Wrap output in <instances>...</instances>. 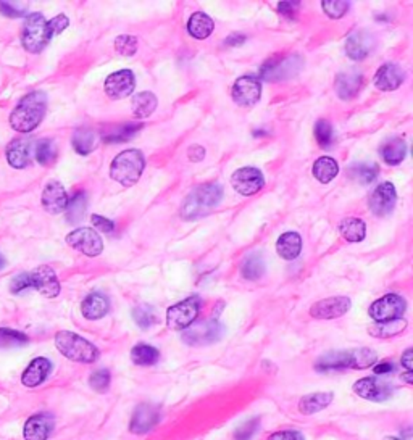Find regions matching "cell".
I'll return each instance as SVG.
<instances>
[{"label": "cell", "mask_w": 413, "mask_h": 440, "mask_svg": "<svg viewBox=\"0 0 413 440\" xmlns=\"http://www.w3.org/2000/svg\"><path fill=\"white\" fill-rule=\"evenodd\" d=\"M68 25H70V20H68V17H65V15H59V17L52 18L50 21H47V26H49L52 37L60 34V32H64L66 28H68Z\"/></svg>", "instance_id": "816d5d0a"}, {"label": "cell", "mask_w": 413, "mask_h": 440, "mask_svg": "<svg viewBox=\"0 0 413 440\" xmlns=\"http://www.w3.org/2000/svg\"><path fill=\"white\" fill-rule=\"evenodd\" d=\"M373 37L367 31H357L345 41V54L352 60H363L373 49Z\"/></svg>", "instance_id": "d4e9b609"}, {"label": "cell", "mask_w": 413, "mask_h": 440, "mask_svg": "<svg viewBox=\"0 0 413 440\" xmlns=\"http://www.w3.org/2000/svg\"><path fill=\"white\" fill-rule=\"evenodd\" d=\"M7 160L13 168H26L31 163V142L28 139H13L7 147Z\"/></svg>", "instance_id": "484cf974"}, {"label": "cell", "mask_w": 413, "mask_h": 440, "mask_svg": "<svg viewBox=\"0 0 413 440\" xmlns=\"http://www.w3.org/2000/svg\"><path fill=\"white\" fill-rule=\"evenodd\" d=\"M378 171L379 168L376 163H358L350 168V176H352V179L357 181V183L367 186L372 184L373 181L378 178Z\"/></svg>", "instance_id": "60d3db41"}, {"label": "cell", "mask_w": 413, "mask_h": 440, "mask_svg": "<svg viewBox=\"0 0 413 440\" xmlns=\"http://www.w3.org/2000/svg\"><path fill=\"white\" fill-rule=\"evenodd\" d=\"M68 200L66 190L59 181H50L42 192V207L50 214L64 213L68 207Z\"/></svg>", "instance_id": "ffe728a7"}, {"label": "cell", "mask_w": 413, "mask_h": 440, "mask_svg": "<svg viewBox=\"0 0 413 440\" xmlns=\"http://www.w3.org/2000/svg\"><path fill=\"white\" fill-rule=\"evenodd\" d=\"M50 39L52 34L42 13H31V15H28L25 25H23V47L28 52H31V54H39L49 44Z\"/></svg>", "instance_id": "8992f818"}, {"label": "cell", "mask_w": 413, "mask_h": 440, "mask_svg": "<svg viewBox=\"0 0 413 440\" xmlns=\"http://www.w3.org/2000/svg\"><path fill=\"white\" fill-rule=\"evenodd\" d=\"M407 155V143L403 139L394 137L387 143H384L381 149V157L383 160L386 161L387 165L396 166L398 163H402L403 159Z\"/></svg>", "instance_id": "d6a6232c"}, {"label": "cell", "mask_w": 413, "mask_h": 440, "mask_svg": "<svg viewBox=\"0 0 413 440\" xmlns=\"http://www.w3.org/2000/svg\"><path fill=\"white\" fill-rule=\"evenodd\" d=\"M268 440H305L304 435L297 430H281V432L271 434Z\"/></svg>", "instance_id": "9f6ffc18"}, {"label": "cell", "mask_w": 413, "mask_h": 440, "mask_svg": "<svg viewBox=\"0 0 413 440\" xmlns=\"http://www.w3.org/2000/svg\"><path fill=\"white\" fill-rule=\"evenodd\" d=\"M144 168H146V159L141 150H123L122 154L115 157L110 165V176L124 188H131L142 176Z\"/></svg>", "instance_id": "277c9868"}, {"label": "cell", "mask_w": 413, "mask_h": 440, "mask_svg": "<svg viewBox=\"0 0 413 440\" xmlns=\"http://www.w3.org/2000/svg\"><path fill=\"white\" fill-rule=\"evenodd\" d=\"M350 305H352V302H350L349 297H329L320 300L310 308V317L316 319L339 318L349 312Z\"/></svg>", "instance_id": "d6986e66"}, {"label": "cell", "mask_w": 413, "mask_h": 440, "mask_svg": "<svg viewBox=\"0 0 413 440\" xmlns=\"http://www.w3.org/2000/svg\"><path fill=\"white\" fill-rule=\"evenodd\" d=\"M133 318L141 329H148L157 323V314L151 305H139L133 310Z\"/></svg>", "instance_id": "7bdbcfd3"}, {"label": "cell", "mask_w": 413, "mask_h": 440, "mask_svg": "<svg viewBox=\"0 0 413 440\" xmlns=\"http://www.w3.org/2000/svg\"><path fill=\"white\" fill-rule=\"evenodd\" d=\"M158 105V100L155 97V94H152L151 90H146V92L136 94L131 100V107H133V113L136 114L137 118H147L155 112Z\"/></svg>", "instance_id": "1f68e13d"}, {"label": "cell", "mask_w": 413, "mask_h": 440, "mask_svg": "<svg viewBox=\"0 0 413 440\" xmlns=\"http://www.w3.org/2000/svg\"><path fill=\"white\" fill-rule=\"evenodd\" d=\"M340 236L349 242H360L367 236V224L360 218H345L339 224Z\"/></svg>", "instance_id": "4dcf8cb0"}, {"label": "cell", "mask_w": 413, "mask_h": 440, "mask_svg": "<svg viewBox=\"0 0 413 440\" xmlns=\"http://www.w3.org/2000/svg\"><path fill=\"white\" fill-rule=\"evenodd\" d=\"M86 207H88V197L84 192H78L73 199L68 200V207H66V218L71 224H76L81 221L86 213Z\"/></svg>", "instance_id": "ab89813d"}, {"label": "cell", "mask_w": 413, "mask_h": 440, "mask_svg": "<svg viewBox=\"0 0 413 440\" xmlns=\"http://www.w3.org/2000/svg\"><path fill=\"white\" fill-rule=\"evenodd\" d=\"M160 353L155 347L147 346V343H137L131 350V360L137 366H151L158 361Z\"/></svg>", "instance_id": "74e56055"}, {"label": "cell", "mask_w": 413, "mask_h": 440, "mask_svg": "<svg viewBox=\"0 0 413 440\" xmlns=\"http://www.w3.org/2000/svg\"><path fill=\"white\" fill-rule=\"evenodd\" d=\"M110 310V300L107 299V295L100 294V292H93L88 297L83 300V305H81V313L86 319H100L104 318L105 314L108 313Z\"/></svg>", "instance_id": "4316f807"}, {"label": "cell", "mask_w": 413, "mask_h": 440, "mask_svg": "<svg viewBox=\"0 0 413 440\" xmlns=\"http://www.w3.org/2000/svg\"><path fill=\"white\" fill-rule=\"evenodd\" d=\"M6 263H7V261H6V258H3L2 253H0V270H2V268L6 266Z\"/></svg>", "instance_id": "be15d7a7"}, {"label": "cell", "mask_w": 413, "mask_h": 440, "mask_svg": "<svg viewBox=\"0 0 413 440\" xmlns=\"http://www.w3.org/2000/svg\"><path fill=\"white\" fill-rule=\"evenodd\" d=\"M223 197V188L220 184H200L184 199L181 207V217L184 219H195L205 217L220 203Z\"/></svg>", "instance_id": "3957f363"}, {"label": "cell", "mask_w": 413, "mask_h": 440, "mask_svg": "<svg viewBox=\"0 0 413 440\" xmlns=\"http://www.w3.org/2000/svg\"><path fill=\"white\" fill-rule=\"evenodd\" d=\"M28 342H30V337H28L26 334L15 331V329L0 328V348L23 347L26 346Z\"/></svg>", "instance_id": "b9f144b4"}, {"label": "cell", "mask_w": 413, "mask_h": 440, "mask_svg": "<svg viewBox=\"0 0 413 440\" xmlns=\"http://www.w3.org/2000/svg\"><path fill=\"white\" fill-rule=\"evenodd\" d=\"M299 7H300V2H280L278 3V12L287 18H294L297 10H299Z\"/></svg>", "instance_id": "11a10c76"}, {"label": "cell", "mask_w": 413, "mask_h": 440, "mask_svg": "<svg viewBox=\"0 0 413 440\" xmlns=\"http://www.w3.org/2000/svg\"><path fill=\"white\" fill-rule=\"evenodd\" d=\"M333 401V394L331 392H316V394L305 395L300 400L299 410L302 414H315L326 408Z\"/></svg>", "instance_id": "f546056e"}, {"label": "cell", "mask_w": 413, "mask_h": 440, "mask_svg": "<svg viewBox=\"0 0 413 440\" xmlns=\"http://www.w3.org/2000/svg\"><path fill=\"white\" fill-rule=\"evenodd\" d=\"M384 440H401L398 437H386Z\"/></svg>", "instance_id": "e7e4bbea"}, {"label": "cell", "mask_w": 413, "mask_h": 440, "mask_svg": "<svg viewBox=\"0 0 413 440\" xmlns=\"http://www.w3.org/2000/svg\"><path fill=\"white\" fill-rule=\"evenodd\" d=\"M93 224L105 234H112L115 231V223L110 219L100 217V214H93Z\"/></svg>", "instance_id": "db71d44e"}, {"label": "cell", "mask_w": 413, "mask_h": 440, "mask_svg": "<svg viewBox=\"0 0 413 440\" xmlns=\"http://www.w3.org/2000/svg\"><path fill=\"white\" fill-rule=\"evenodd\" d=\"M321 7H323L326 15L336 20V18H343L345 15V12L349 10V2H345V0H323Z\"/></svg>", "instance_id": "7dc6e473"}, {"label": "cell", "mask_w": 413, "mask_h": 440, "mask_svg": "<svg viewBox=\"0 0 413 440\" xmlns=\"http://www.w3.org/2000/svg\"><path fill=\"white\" fill-rule=\"evenodd\" d=\"M339 173L338 161L331 157H321L314 163V176L321 184H328Z\"/></svg>", "instance_id": "e575fe53"}, {"label": "cell", "mask_w": 413, "mask_h": 440, "mask_svg": "<svg viewBox=\"0 0 413 440\" xmlns=\"http://www.w3.org/2000/svg\"><path fill=\"white\" fill-rule=\"evenodd\" d=\"M52 430H54V418L47 413H39L26 421L23 435L26 440H47Z\"/></svg>", "instance_id": "7402d4cb"}, {"label": "cell", "mask_w": 413, "mask_h": 440, "mask_svg": "<svg viewBox=\"0 0 413 440\" xmlns=\"http://www.w3.org/2000/svg\"><path fill=\"white\" fill-rule=\"evenodd\" d=\"M71 142H73V149L78 152L79 155H89L90 152L95 149V143H97V141H95V134L88 128L78 129V131L73 134Z\"/></svg>", "instance_id": "8d00e7d4"}, {"label": "cell", "mask_w": 413, "mask_h": 440, "mask_svg": "<svg viewBox=\"0 0 413 440\" xmlns=\"http://www.w3.org/2000/svg\"><path fill=\"white\" fill-rule=\"evenodd\" d=\"M354 392L369 401L389 400L394 394V386L378 377H363L354 384Z\"/></svg>", "instance_id": "4fadbf2b"}, {"label": "cell", "mask_w": 413, "mask_h": 440, "mask_svg": "<svg viewBox=\"0 0 413 440\" xmlns=\"http://www.w3.org/2000/svg\"><path fill=\"white\" fill-rule=\"evenodd\" d=\"M136 88V78L131 70L115 71L105 79V94L112 100H122L133 94Z\"/></svg>", "instance_id": "9a60e30c"}, {"label": "cell", "mask_w": 413, "mask_h": 440, "mask_svg": "<svg viewBox=\"0 0 413 440\" xmlns=\"http://www.w3.org/2000/svg\"><path fill=\"white\" fill-rule=\"evenodd\" d=\"M363 86V74L360 71H344L336 76V92L343 100L357 97Z\"/></svg>", "instance_id": "603a6c76"}, {"label": "cell", "mask_w": 413, "mask_h": 440, "mask_svg": "<svg viewBox=\"0 0 413 440\" xmlns=\"http://www.w3.org/2000/svg\"><path fill=\"white\" fill-rule=\"evenodd\" d=\"M35 157L41 165H50L57 157V149L54 146V141H50V139H42V141L37 142Z\"/></svg>", "instance_id": "ee69618b"}, {"label": "cell", "mask_w": 413, "mask_h": 440, "mask_svg": "<svg viewBox=\"0 0 413 440\" xmlns=\"http://www.w3.org/2000/svg\"><path fill=\"white\" fill-rule=\"evenodd\" d=\"M47 95L42 90L26 94L10 114V126L18 132H31L46 117Z\"/></svg>", "instance_id": "6da1fadb"}, {"label": "cell", "mask_w": 413, "mask_h": 440, "mask_svg": "<svg viewBox=\"0 0 413 440\" xmlns=\"http://www.w3.org/2000/svg\"><path fill=\"white\" fill-rule=\"evenodd\" d=\"M405 308H407V303L401 295L389 294L376 300L374 303H372L368 313L376 323H386V321H392V319H401L402 314L405 313Z\"/></svg>", "instance_id": "30bf717a"}, {"label": "cell", "mask_w": 413, "mask_h": 440, "mask_svg": "<svg viewBox=\"0 0 413 440\" xmlns=\"http://www.w3.org/2000/svg\"><path fill=\"white\" fill-rule=\"evenodd\" d=\"M302 250V237L297 232H285L278 239L276 252L282 260H296Z\"/></svg>", "instance_id": "83f0119b"}, {"label": "cell", "mask_w": 413, "mask_h": 440, "mask_svg": "<svg viewBox=\"0 0 413 440\" xmlns=\"http://www.w3.org/2000/svg\"><path fill=\"white\" fill-rule=\"evenodd\" d=\"M396 202L397 192L394 184L383 183L373 190L372 195H369L368 205L373 214H376V217H384V214H389L392 212L394 207H396Z\"/></svg>", "instance_id": "2e32d148"}, {"label": "cell", "mask_w": 413, "mask_h": 440, "mask_svg": "<svg viewBox=\"0 0 413 440\" xmlns=\"http://www.w3.org/2000/svg\"><path fill=\"white\" fill-rule=\"evenodd\" d=\"M258 428H260V419L258 418L247 421V423H244L236 429V432H234V440H251L253 435L257 434Z\"/></svg>", "instance_id": "681fc988"}, {"label": "cell", "mask_w": 413, "mask_h": 440, "mask_svg": "<svg viewBox=\"0 0 413 440\" xmlns=\"http://www.w3.org/2000/svg\"><path fill=\"white\" fill-rule=\"evenodd\" d=\"M115 50L123 57H133L137 50V39L134 36H119L115 39Z\"/></svg>", "instance_id": "bcb514c9"}, {"label": "cell", "mask_w": 413, "mask_h": 440, "mask_svg": "<svg viewBox=\"0 0 413 440\" xmlns=\"http://www.w3.org/2000/svg\"><path fill=\"white\" fill-rule=\"evenodd\" d=\"M204 155H205V150L202 149L200 146H194L189 149L191 161H200L202 159H204Z\"/></svg>", "instance_id": "94428289"}, {"label": "cell", "mask_w": 413, "mask_h": 440, "mask_svg": "<svg viewBox=\"0 0 413 440\" xmlns=\"http://www.w3.org/2000/svg\"><path fill=\"white\" fill-rule=\"evenodd\" d=\"M233 188L238 190L244 197L257 194L258 190L263 189L265 186V178H263L262 171L253 168V166H246V168H239L234 171L231 176Z\"/></svg>", "instance_id": "7c38bea8"}, {"label": "cell", "mask_w": 413, "mask_h": 440, "mask_svg": "<svg viewBox=\"0 0 413 440\" xmlns=\"http://www.w3.org/2000/svg\"><path fill=\"white\" fill-rule=\"evenodd\" d=\"M233 100L241 107H253L262 97V83L253 76H242L233 86Z\"/></svg>", "instance_id": "5bb4252c"}, {"label": "cell", "mask_w": 413, "mask_h": 440, "mask_svg": "<svg viewBox=\"0 0 413 440\" xmlns=\"http://www.w3.org/2000/svg\"><path fill=\"white\" fill-rule=\"evenodd\" d=\"M315 139H316V142L320 143V147H323V149H328L331 143H333L334 132H333V126H331L329 121H326V119H318V121H316Z\"/></svg>", "instance_id": "f6af8a7d"}, {"label": "cell", "mask_w": 413, "mask_h": 440, "mask_svg": "<svg viewBox=\"0 0 413 440\" xmlns=\"http://www.w3.org/2000/svg\"><path fill=\"white\" fill-rule=\"evenodd\" d=\"M89 386L93 387L95 392H99V394L107 392L110 387V371L108 370L94 371L89 377Z\"/></svg>", "instance_id": "c3c4849f"}, {"label": "cell", "mask_w": 413, "mask_h": 440, "mask_svg": "<svg viewBox=\"0 0 413 440\" xmlns=\"http://www.w3.org/2000/svg\"><path fill=\"white\" fill-rule=\"evenodd\" d=\"M412 376H413V372H412V371H407V374H403V381H405L407 384H412V382H413V377H412Z\"/></svg>", "instance_id": "6125c7cd"}, {"label": "cell", "mask_w": 413, "mask_h": 440, "mask_svg": "<svg viewBox=\"0 0 413 440\" xmlns=\"http://www.w3.org/2000/svg\"><path fill=\"white\" fill-rule=\"evenodd\" d=\"M31 289V276L30 272H21V274L15 276L10 282V290L13 294H20V292Z\"/></svg>", "instance_id": "f907efd6"}, {"label": "cell", "mask_w": 413, "mask_h": 440, "mask_svg": "<svg viewBox=\"0 0 413 440\" xmlns=\"http://www.w3.org/2000/svg\"><path fill=\"white\" fill-rule=\"evenodd\" d=\"M200 312V300L197 297H189L182 302L173 305L166 312V326L173 331L187 329L195 321Z\"/></svg>", "instance_id": "9c48e42d"}, {"label": "cell", "mask_w": 413, "mask_h": 440, "mask_svg": "<svg viewBox=\"0 0 413 440\" xmlns=\"http://www.w3.org/2000/svg\"><path fill=\"white\" fill-rule=\"evenodd\" d=\"M144 128L142 123H126L123 126H119L117 131L108 132L107 136H104V142L107 143H118V142H126L129 139L136 136V134Z\"/></svg>", "instance_id": "f35d334b"}, {"label": "cell", "mask_w": 413, "mask_h": 440, "mask_svg": "<svg viewBox=\"0 0 413 440\" xmlns=\"http://www.w3.org/2000/svg\"><path fill=\"white\" fill-rule=\"evenodd\" d=\"M376 353L369 348H358L350 352H329L320 357L315 363V370L320 372L326 371H340L352 368V370H365L374 365Z\"/></svg>", "instance_id": "7a4b0ae2"}, {"label": "cell", "mask_w": 413, "mask_h": 440, "mask_svg": "<svg viewBox=\"0 0 413 440\" xmlns=\"http://www.w3.org/2000/svg\"><path fill=\"white\" fill-rule=\"evenodd\" d=\"M0 12L8 18H18L21 15H25L26 10L23 7L15 6L13 2H0Z\"/></svg>", "instance_id": "f5cc1de1"}, {"label": "cell", "mask_w": 413, "mask_h": 440, "mask_svg": "<svg viewBox=\"0 0 413 440\" xmlns=\"http://www.w3.org/2000/svg\"><path fill=\"white\" fill-rule=\"evenodd\" d=\"M304 66V59L299 54L289 57H275L270 59L260 68V79L270 81V83H280L294 78Z\"/></svg>", "instance_id": "52a82bcc"}, {"label": "cell", "mask_w": 413, "mask_h": 440, "mask_svg": "<svg viewBox=\"0 0 413 440\" xmlns=\"http://www.w3.org/2000/svg\"><path fill=\"white\" fill-rule=\"evenodd\" d=\"M224 328L222 323L215 321V319H209V321H202L197 324H191L189 328L184 329L182 332V342H186L187 346H210V343L218 342L223 337Z\"/></svg>", "instance_id": "ba28073f"}, {"label": "cell", "mask_w": 413, "mask_h": 440, "mask_svg": "<svg viewBox=\"0 0 413 440\" xmlns=\"http://www.w3.org/2000/svg\"><path fill=\"white\" fill-rule=\"evenodd\" d=\"M241 274L249 281H256L265 274V260H263L262 253H251V255L244 258Z\"/></svg>", "instance_id": "d590c367"}, {"label": "cell", "mask_w": 413, "mask_h": 440, "mask_svg": "<svg viewBox=\"0 0 413 440\" xmlns=\"http://www.w3.org/2000/svg\"><path fill=\"white\" fill-rule=\"evenodd\" d=\"M66 243L88 257H97L104 250L102 239L90 228L75 229L66 236Z\"/></svg>", "instance_id": "8fae6325"}, {"label": "cell", "mask_w": 413, "mask_h": 440, "mask_svg": "<svg viewBox=\"0 0 413 440\" xmlns=\"http://www.w3.org/2000/svg\"><path fill=\"white\" fill-rule=\"evenodd\" d=\"M244 42H246V36L239 34V32H234V34H231L227 41H224V46H229V47L241 46V44H244Z\"/></svg>", "instance_id": "680465c9"}, {"label": "cell", "mask_w": 413, "mask_h": 440, "mask_svg": "<svg viewBox=\"0 0 413 440\" xmlns=\"http://www.w3.org/2000/svg\"><path fill=\"white\" fill-rule=\"evenodd\" d=\"M52 371V363L44 357H37L30 363L25 372L21 376L23 386L26 387H37L49 377Z\"/></svg>", "instance_id": "cb8c5ba5"}, {"label": "cell", "mask_w": 413, "mask_h": 440, "mask_svg": "<svg viewBox=\"0 0 413 440\" xmlns=\"http://www.w3.org/2000/svg\"><path fill=\"white\" fill-rule=\"evenodd\" d=\"M55 346L61 355L71 361L94 363L99 358L97 347L75 332L60 331L55 336Z\"/></svg>", "instance_id": "5b68a950"}, {"label": "cell", "mask_w": 413, "mask_h": 440, "mask_svg": "<svg viewBox=\"0 0 413 440\" xmlns=\"http://www.w3.org/2000/svg\"><path fill=\"white\" fill-rule=\"evenodd\" d=\"M401 365L405 368L407 371L413 370V350L412 348H408V350H405V353H403L402 358H401Z\"/></svg>", "instance_id": "6f0895ef"}, {"label": "cell", "mask_w": 413, "mask_h": 440, "mask_svg": "<svg viewBox=\"0 0 413 440\" xmlns=\"http://www.w3.org/2000/svg\"><path fill=\"white\" fill-rule=\"evenodd\" d=\"M158 419H160V410L152 403H142L134 410V414L129 423V430L133 434H147L155 428Z\"/></svg>", "instance_id": "ac0fdd59"}, {"label": "cell", "mask_w": 413, "mask_h": 440, "mask_svg": "<svg viewBox=\"0 0 413 440\" xmlns=\"http://www.w3.org/2000/svg\"><path fill=\"white\" fill-rule=\"evenodd\" d=\"M407 329V321L405 319H392V321L386 323H374L373 326L368 328V332L372 334L373 337L379 339H391L396 337L398 334H402Z\"/></svg>", "instance_id": "836d02e7"}, {"label": "cell", "mask_w": 413, "mask_h": 440, "mask_svg": "<svg viewBox=\"0 0 413 440\" xmlns=\"http://www.w3.org/2000/svg\"><path fill=\"white\" fill-rule=\"evenodd\" d=\"M405 81V73L401 66L396 63H386L376 71L373 83L379 90L389 92V90H396Z\"/></svg>", "instance_id": "44dd1931"}, {"label": "cell", "mask_w": 413, "mask_h": 440, "mask_svg": "<svg viewBox=\"0 0 413 440\" xmlns=\"http://www.w3.org/2000/svg\"><path fill=\"white\" fill-rule=\"evenodd\" d=\"M31 276V287L44 295L47 299H54L60 294V282L55 271L50 266L42 265L30 272Z\"/></svg>", "instance_id": "e0dca14e"}, {"label": "cell", "mask_w": 413, "mask_h": 440, "mask_svg": "<svg viewBox=\"0 0 413 440\" xmlns=\"http://www.w3.org/2000/svg\"><path fill=\"white\" fill-rule=\"evenodd\" d=\"M215 23L212 18H210L204 12H197L189 18L187 21V32L194 37V39H206L210 37V34L213 32Z\"/></svg>", "instance_id": "f1b7e54d"}, {"label": "cell", "mask_w": 413, "mask_h": 440, "mask_svg": "<svg viewBox=\"0 0 413 440\" xmlns=\"http://www.w3.org/2000/svg\"><path fill=\"white\" fill-rule=\"evenodd\" d=\"M373 371H374V374H387V372H392L394 371V365L392 363H387V361H384V363H379V365H376L373 368Z\"/></svg>", "instance_id": "91938a15"}]
</instances>
